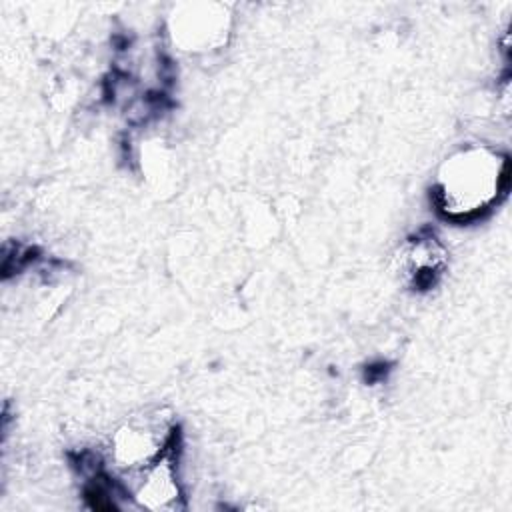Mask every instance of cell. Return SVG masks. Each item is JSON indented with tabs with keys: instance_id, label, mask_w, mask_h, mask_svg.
<instances>
[{
	"instance_id": "6da1fadb",
	"label": "cell",
	"mask_w": 512,
	"mask_h": 512,
	"mask_svg": "<svg viewBox=\"0 0 512 512\" xmlns=\"http://www.w3.org/2000/svg\"><path fill=\"white\" fill-rule=\"evenodd\" d=\"M506 188V156L470 146L444 162L434 186V200L446 218L470 220L490 210L506 194Z\"/></svg>"
},
{
	"instance_id": "7a4b0ae2",
	"label": "cell",
	"mask_w": 512,
	"mask_h": 512,
	"mask_svg": "<svg viewBox=\"0 0 512 512\" xmlns=\"http://www.w3.org/2000/svg\"><path fill=\"white\" fill-rule=\"evenodd\" d=\"M398 262L402 274L416 288H428L440 276L446 264V252L432 234H418L402 246Z\"/></svg>"
}]
</instances>
